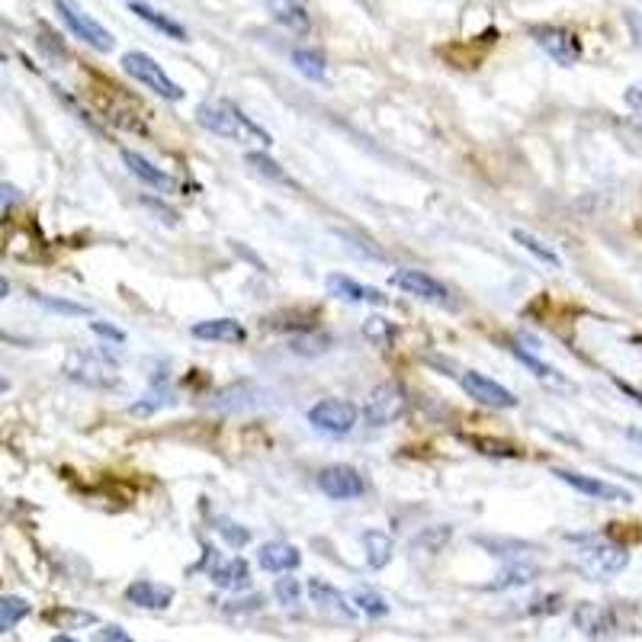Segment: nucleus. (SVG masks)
<instances>
[{
	"mask_svg": "<svg viewBox=\"0 0 642 642\" xmlns=\"http://www.w3.org/2000/svg\"><path fill=\"white\" fill-rule=\"evenodd\" d=\"M196 122H200L206 132L219 135V139H225V142H238V145L257 142L264 148L273 142L270 135L257 126V122H251L248 116H244L232 100H206V103H200V106H196Z\"/></svg>",
	"mask_w": 642,
	"mask_h": 642,
	"instance_id": "nucleus-1",
	"label": "nucleus"
},
{
	"mask_svg": "<svg viewBox=\"0 0 642 642\" xmlns=\"http://www.w3.org/2000/svg\"><path fill=\"white\" fill-rule=\"evenodd\" d=\"M122 71L129 74L132 81H139L145 90H151V94H158L161 100H183L187 97V90H183L171 74H167L155 58L145 55V52H126L122 55Z\"/></svg>",
	"mask_w": 642,
	"mask_h": 642,
	"instance_id": "nucleus-2",
	"label": "nucleus"
},
{
	"mask_svg": "<svg viewBox=\"0 0 642 642\" xmlns=\"http://www.w3.org/2000/svg\"><path fill=\"white\" fill-rule=\"evenodd\" d=\"M626 562H630V553L610 540H582V549H578L575 559L578 572L594 578V582H604V578L623 572Z\"/></svg>",
	"mask_w": 642,
	"mask_h": 642,
	"instance_id": "nucleus-3",
	"label": "nucleus"
},
{
	"mask_svg": "<svg viewBox=\"0 0 642 642\" xmlns=\"http://www.w3.org/2000/svg\"><path fill=\"white\" fill-rule=\"evenodd\" d=\"M55 10H58V17L61 23L68 26V33L74 39H81L84 45H90V49H97V52H113L116 49V42H113V33L106 29L103 23H97L90 13H84L74 0H55Z\"/></svg>",
	"mask_w": 642,
	"mask_h": 642,
	"instance_id": "nucleus-4",
	"label": "nucleus"
},
{
	"mask_svg": "<svg viewBox=\"0 0 642 642\" xmlns=\"http://www.w3.org/2000/svg\"><path fill=\"white\" fill-rule=\"evenodd\" d=\"M405 408H408V399L399 382H379V386L366 395L363 421L370 427H389L405 415Z\"/></svg>",
	"mask_w": 642,
	"mask_h": 642,
	"instance_id": "nucleus-5",
	"label": "nucleus"
},
{
	"mask_svg": "<svg viewBox=\"0 0 642 642\" xmlns=\"http://www.w3.org/2000/svg\"><path fill=\"white\" fill-rule=\"evenodd\" d=\"M360 421V408L347 399H321L309 408V424L321 434L331 437H344L357 427Z\"/></svg>",
	"mask_w": 642,
	"mask_h": 642,
	"instance_id": "nucleus-6",
	"label": "nucleus"
},
{
	"mask_svg": "<svg viewBox=\"0 0 642 642\" xmlns=\"http://www.w3.org/2000/svg\"><path fill=\"white\" fill-rule=\"evenodd\" d=\"M196 569L206 572L209 582L216 588H225V591H241L251 582V565L248 562H244L241 556H222L212 546H206V556Z\"/></svg>",
	"mask_w": 642,
	"mask_h": 642,
	"instance_id": "nucleus-7",
	"label": "nucleus"
},
{
	"mask_svg": "<svg viewBox=\"0 0 642 642\" xmlns=\"http://www.w3.org/2000/svg\"><path fill=\"white\" fill-rule=\"evenodd\" d=\"M318 488L331 501H357V498L366 495V479L360 476L354 466L334 463V466H325L318 472Z\"/></svg>",
	"mask_w": 642,
	"mask_h": 642,
	"instance_id": "nucleus-8",
	"label": "nucleus"
},
{
	"mask_svg": "<svg viewBox=\"0 0 642 642\" xmlns=\"http://www.w3.org/2000/svg\"><path fill=\"white\" fill-rule=\"evenodd\" d=\"M65 376L81 382V386H90V389H110L119 382V376L113 373L110 363H103V357H94V354H81V350H74V354L65 360Z\"/></svg>",
	"mask_w": 642,
	"mask_h": 642,
	"instance_id": "nucleus-9",
	"label": "nucleus"
},
{
	"mask_svg": "<svg viewBox=\"0 0 642 642\" xmlns=\"http://www.w3.org/2000/svg\"><path fill=\"white\" fill-rule=\"evenodd\" d=\"M530 36L549 58L556 61V65H575V61L582 58V42L562 26H533Z\"/></svg>",
	"mask_w": 642,
	"mask_h": 642,
	"instance_id": "nucleus-10",
	"label": "nucleus"
},
{
	"mask_svg": "<svg viewBox=\"0 0 642 642\" xmlns=\"http://www.w3.org/2000/svg\"><path fill=\"white\" fill-rule=\"evenodd\" d=\"M309 594H312V604H315V610L325 620H331V623H341V626H350V623H357V610H354V604H350L344 594L334 588V585H328V582H321V578H312L309 582Z\"/></svg>",
	"mask_w": 642,
	"mask_h": 642,
	"instance_id": "nucleus-11",
	"label": "nucleus"
},
{
	"mask_svg": "<svg viewBox=\"0 0 642 642\" xmlns=\"http://www.w3.org/2000/svg\"><path fill=\"white\" fill-rule=\"evenodd\" d=\"M460 386L472 402H479L485 408H517V395L511 389H504L501 382L488 379L485 373H460Z\"/></svg>",
	"mask_w": 642,
	"mask_h": 642,
	"instance_id": "nucleus-12",
	"label": "nucleus"
},
{
	"mask_svg": "<svg viewBox=\"0 0 642 642\" xmlns=\"http://www.w3.org/2000/svg\"><path fill=\"white\" fill-rule=\"evenodd\" d=\"M392 286L402 289V293L424 299V302H434V305H450V289L443 286L440 280H434L431 273L424 270H399L392 273Z\"/></svg>",
	"mask_w": 642,
	"mask_h": 642,
	"instance_id": "nucleus-13",
	"label": "nucleus"
},
{
	"mask_svg": "<svg viewBox=\"0 0 642 642\" xmlns=\"http://www.w3.org/2000/svg\"><path fill=\"white\" fill-rule=\"evenodd\" d=\"M553 476L565 485H572L575 492H582L594 501H633V495L620 485H610L604 479L585 476V472H572V469H553Z\"/></svg>",
	"mask_w": 642,
	"mask_h": 642,
	"instance_id": "nucleus-14",
	"label": "nucleus"
},
{
	"mask_svg": "<svg viewBox=\"0 0 642 642\" xmlns=\"http://www.w3.org/2000/svg\"><path fill=\"white\" fill-rule=\"evenodd\" d=\"M119 155H122V164L129 167V174L135 180H142L148 190H158V193H171L174 190V177L167 171H161L155 161H148L145 155H139V151H132V148H122Z\"/></svg>",
	"mask_w": 642,
	"mask_h": 642,
	"instance_id": "nucleus-15",
	"label": "nucleus"
},
{
	"mask_svg": "<svg viewBox=\"0 0 642 642\" xmlns=\"http://www.w3.org/2000/svg\"><path fill=\"white\" fill-rule=\"evenodd\" d=\"M273 23H280L293 36H309L312 33V17L305 0H264Z\"/></svg>",
	"mask_w": 642,
	"mask_h": 642,
	"instance_id": "nucleus-16",
	"label": "nucleus"
},
{
	"mask_svg": "<svg viewBox=\"0 0 642 642\" xmlns=\"http://www.w3.org/2000/svg\"><path fill=\"white\" fill-rule=\"evenodd\" d=\"M196 341H219V344H244L248 341V328L235 318H206L196 321L190 328Z\"/></svg>",
	"mask_w": 642,
	"mask_h": 642,
	"instance_id": "nucleus-17",
	"label": "nucleus"
},
{
	"mask_svg": "<svg viewBox=\"0 0 642 642\" xmlns=\"http://www.w3.org/2000/svg\"><path fill=\"white\" fill-rule=\"evenodd\" d=\"M257 562H261V569L270 575H289L293 569H299L302 553L293 543L273 540V543H264L261 549H257Z\"/></svg>",
	"mask_w": 642,
	"mask_h": 642,
	"instance_id": "nucleus-18",
	"label": "nucleus"
},
{
	"mask_svg": "<svg viewBox=\"0 0 642 642\" xmlns=\"http://www.w3.org/2000/svg\"><path fill=\"white\" fill-rule=\"evenodd\" d=\"M325 286L334 299H344V302H366V305H386V296L379 293L373 286H363L357 280H350L347 273H328Z\"/></svg>",
	"mask_w": 642,
	"mask_h": 642,
	"instance_id": "nucleus-19",
	"label": "nucleus"
},
{
	"mask_svg": "<svg viewBox=\"0 0 642 642\" xmlns=\"http://www.w3.org/2000/svg\"><path fill=\"white\" fill-rule=\"evenodd\" d=\"M126 601L135 607H145V610H167L174 604V588L151 582V578H139V582H132L126 588Z\"/></svg>",
	"mask_w": 642,
	"mask_h": 642,
	"instance_id": "nucleus-20",
	"label": "nucleus"
},
{
	"mask_svg": "<svg viewBox=\"0 0 642 642\" xmlns=\"http://www.w3.org/2000/svg\"><path fill=\"white\" fill-rule=\"evenodd\" d=\"M244 164H248L257 177H264V180H270V183H277V187H286V190H299L296 177L289 174L280 161H273V158L267 155V151H248V155H244Z\"/></svg>",
	"mask_w": 642,
	"mask_h": 642,
	"instance_id": "nucleus-21",
	"label": "nucleus"
},
{
	"mask_svg": "<svg viewBox=\"0 0 642 642\" xmlns=\"http://www.w3.org/2000/svg\"><path fill=\"white\" fill-rule=\"evenodd\" d=\"M511 354H514L517 360H521V363L527 366V370H530L533 376H537V379L543 382V386H549V389H559V392H572V389H575V386H572V382H569V379H565V376H562L559 370H553V366H549V363H543L540 357H533V354H527V350H524V347H517V344H514V347H511Z\"/></svg>",
	"mask_w": 642,
	"mask_h": 642,
	"instance_id": "nucleus-22",
	"label": "nucleus"
},
{
	"mask_svg": "<svg viewBox=\"0 0 642 642\" xmlns=\"http://www.w3.org/2000/svg\"><path fill=\"white\" fill-rule=\"evenodd\" d=\"M132 13H135V17H139L142 23L155 26L158 33L171 36V39H177V42H187V39H190V36H187V26H180L177 20H171L167 13H161V10H155V7H148V4H132Z\"/></svg>",
	"mask_w": 642,
	"mask_h": 642,
	"instance_id": "nucleus-23",
	"label": "nucleus"
},
{
	"mask_svg": "<svg viewBox=\"0 0 642 642\" xmlns=\"http://www.w3.org/2000/svg\"><path fill=\"white\" fill-rule=\"evenodd\" d=\"M363 549H366V565H370V569H382V565L392 559L395 543H392V537L386 530H366L363 533Z\"/></svg>",
	"mask_w": 642,
	"mask_h": 642,
	"instance_id": "nucleus-24",
	"label": "nucleus"
},
{
	"mask_svg": "<svg viewBox=\"0 0 642 642\" xmlns=\"http://www.w3.org/2000/svg\"><path fill=\"white\" fill-rule=\"evenodd\" d=\"M453 540V527H447V524H437V527H427V530H421L418 537H415V546L418 553H427V556H437V553H443L447 549V543Z\"/></svg>",
	"mask_w": 642,
	"mask_h": 642,
	"instance_id": "nucleus-25",
	"label": "nucleus"
},
{
	"mask_svg": "<svg viewBox=\"0 0 642 642\" xmlns=\"http://www.w3.org/2000/svg\"><path fill=\"white\" fill-rule=\"evenodd\" d=\"M293 65L299 74H305L309 81H325L328 78V65H325V55L318 49H296L293 52Z\"/></svg>",
	"mask_w": 642,
	"mask_h": 642,
	"instance_id": "nucleus-26",
	"label": "nucleus"
},
{
	"mask_svg": "<svg viewBox=\"0 0 642 642\" xmlns=\"http://www.w3.org/2000/svg\"><path fill=\"white\" fill-rule=\"evenodd\" d=\"M363 338L376 344V347H392L395 338H399V328L392 325L389 318H382V315H370L363 321Z\"/></svg>",
	"mask_w": 642,
	"mask_h": 642,
	"instance_id": "nucleus-27",
	"label": "nucleus"
},
{
	"mask_svg": "<svg viewBox=\"0 0 642 642\" xmlns=\"http://www.w3.org/2000/svg\"><path fill=\"white\" fill-rule=\"evenodd\" d=\"M511 235H514V241L521 244L524 251H530L533 257H537V261H543V264H549V267H559V264H562V261H559V254H556L553 248H549L546 241H540L537 235L524 232V228H514Z\"/></svg>",
	"mask_w": 642,
	"mask_h": 642,
	"instance_id": "nucleus-28",
	"label": "nucleus"
},
{
	"mask_svg": "<svg viewBox=\"0 0 642 642\" xmlns=\"http://www.w3.org/2000/svg\"><path fill=\"white\" fill-rule=\"evenodd\" d=\"M29 617V601L26 598H0V633L17 630V623Z\"/></svg>",
	"mask_w": 642,
	"mask_h": 642,
	"instance_id": "nucleus-29",
	"label": "nucleus"
},
{
	"mask_svg": "<svg viewBox=\"0 0 642 642\" xmlns=\"http://www.w3.org/2000/svg\"><path fill=\"white\" fill-rule=\"evenodd\" d=\"M469 443L476 447L479 453L485 456H498V460H514V456H521V450L511 447V443L504 440H492V437H469Z\"/></svg>",
	"mask_w": 642,
	"mask_h": 642,
	"instance_id": "nucleus-30",
	"label": "nucleus"
},
{
	"mask_svg": "<svg viewBox=\"0 0 642 642\" xmlns=\"http://www.w3.org/2000/svg\"><path fill=\"white\" fill-rule=\"evenodd\" d=\"M354 604H360L363 614H370V617H386L389 614V604L382 601L376 591H370V588H357L354 591Z\"/></svg>",
	"mask_w": 642,
	"mask_h": 642,
	"instance_id": "nucleus-31",
	"label": "nucleus"
},
{
	"mask_svg": "<svg viewBox=\"0 0 642 642\" xmlns=\"http://www.w3.org/2000/svg\"><path fill=\"white\" fill-rule=\"evenodd\" d=\"M273 594H277V601H280L283 607H296L299 598H302L299 578H277V585H273Z\"/></svg>",
	"mask_w": 642,
	"mask_h": 642,
	"instance_id": "nucleus-32",
	"label": "nucleus"
},
{
	"mask_svg": "<svg viewBox=\"0 0 642 642\" xmlns=\"http://www.w3.org/2000/svg\"><path fill=\"white\" fill-rule=\"evenodd\" d=\"M52 623H68V630L71 626H90V623H97L94 614H87V610H55V614H49Z\"/></svg>",
	"mask_w": 642,
	"mask_h": 642,
	"instance_id": "nucleus-33",
	"label": "nucleus"
},
{
	"mask_svg": "<svg viewBox=\"0 0 642 642\" xmlns=\"http://www.w3.org/2000/svg\"><path fill=\"white\" fill-rule=\"evenodd\" d=\"M219 533L222 537L232 543V546H244L251 540V530L248 527H241V524H235V521H219Z\"/></svg>",
	"mask_w": 642,
	"mask_h": 642,
	"instance_id": "nucleus-34",
	"label": "nucleus"
},
{
	"mask_svg": "<svg viewBox=\"0 0 642 642\" xmlns=\"http://www.w3.org/2000/svg\"><path fill=\"white\" fill-rule=\"evenodd\" d=\"M13 206H17V187H10V183H0V225L10 219Z\"/></svg>",
	"mask_w": 642,
	"mask_h": 642,
	"instance_id": "nucleus-35",
	"label": "nucleus"
},
{
	"mask_svg": "<svg viewBox=\"0 0 642 642\" xmlns=\"http://www.w3.org/2000/svg\"><path fill=\"white\" fill-rule=\"evenodd\" d=\"M90 331L100 334V338H106V341H113V344L126 341V331L116 328V325H106V321H90Z\"/></svg>",
	"mask_w": 642,
	"mask_h": 642,
	"instance_id": "nucleus-36",
	"label": "nucleus"
},
{
	"mask_svg": "<svg viewBox=\"0 0 642 642\" xmlns=\"http://www.w3.org/2000/svg\"><path fill=\"white\" fill-rule=\"evenodd\" d=\"M42 305H49V309H55V312H65V315H87V309L84 305H78V302H61V299H49V296H36Z\"/></svg>",
	"mask_w": 642,
	"mask_h": 642,
	"instance_id": "nucleus-37",
	"label": "nucleus"
},
{
	"mask_svg": "<svg viewBox=\"0 0 642 642\" xmlns=\"http://www.w3.org/2000/svg\"><path fill=\"white\" fill-rule=\"evenodd\" d=\"M94 642H135L126 630H119V626H103V630H97Z\"/></svg>",
	"mask_w": 642,
	"mask_h": 642,
	"instance_id": "nucleus-38",
	"label": "nucleus"
},
{
	"mask_svg": "<svg viewBox=\"0 0 642 642\" xmlns=\"http://www.w3.org/2000/svg\"><path fill=\"white\" fill-rule=\"evenodd\" d=\"M626 23H630V29H633L636 42L642 45V17H639V13H626Z\"/></svg>",
	"mask_w": 642,
	"mask_h": 642,
	"instance_id": "nucleus-39",
	"label": "nucleus"
},
{
	"mask_svg": "<svg viewBox=\"0 0 642 642\" xmlns=\"http://www.w3.org/2000/svg\"><path fill=\"white\" fill-rule=\"evenodd\" d=\"M7 296H10V283H7L4 277H0V302H4Z\"/></svg>",
	"mask_w": 642,
	"mask_h": 642,
	"instance_id": "nucleus-40",
	"label": "nucleus"
},
{
	"mask_svg": "<svg viewBox=\"0 0 642 642\" xmlns=\"http://www.w3.org/2000/svg\"><path fill=\"white\" fill-rule=\"evenodd\" d=\"M4 392H10V379L0 376V395H4Z\"/></svg>",
	"mask_w": 642,
	"mask_h": 642,
	"instance_id": "nucleus-41",
	"label": "nucleus"
},
{
	"mask_svg": "<svg viewBox=\"0 0 642 642\" xmlns=\"http://www.w3.org/2000/svg\"><path fill=\"white\" fill-rule=\"evenodd\" d=\"M52 642H78V639H74V636H68V633H61V636H55Z\"/></svg>",
	"mask_w": 642,
	"mask_h": 642,
	"instance_id": "nucleus-42",
	"label": "nucleus"
},
{
	"mask_svg": "<svg viewBox=\"0 0 642 642\" xmlns=\"http://www.w3.org/2000/svg\"><path fill=\"white\" fill-rule=\"evenodd\" d=\"M0 61H7V52H0Z\"/></svg>",
	"mask_w": 642,
	"mask_h": 642,
	"instance_id": "nucleus-43",
	"label": "nucleus"
},
{
	"mask_svg": "<svg viewBox=\"0 0 642 642\" xmlns=\"http://www.w3.org/2000/svg\"><path fill=\"white\" fill-rule=\"evenodd\" d=\"M639 344H642V341H639Z\"/></svg>",
	"mask_w": 642,
	"mask_h": 642,
	"instance_id": "nucleus-44",
	"label": "nucleus"
}]
</instances>
